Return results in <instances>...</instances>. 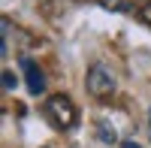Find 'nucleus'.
<instances>
[{"label": "nucleus", "mask_w": 151, "mask_h": 148, "mask_svg": "<svg viewBox=\"0 0 151 148\" xmlns=\"http://www.w3.org/2000/svg\"><path fill=\"white\" fill-rule=\"evenodd\" d=\"M42 115H45V121H48L55 130H70V127H76V121H79L76 103L70 100L67 94H55V97H48L45 106H42Z\"/></svg>", "instance_id": "obj_1"}, {"label": "nucleus", "mask_w": 151, "mask_h": 148, "mask_svg": "<svg viewBox=\"0 0 151 148\" xmlns=\"http://www.w3.org/2000/svg\"><path fill=\"white\" fill-rule=\"evenodd\" d=\"M88 91L94 97H100V100H106V97L115 94V76H112L103 64H94L88 70Z\"/></svg>", "instance_id": "obj_2"}, {"label": "nucleus", "mask_w": 151, "mask_h": 148, "mask_svg": "<svg viewBox=\"0 0 151 148\" xmlns=\"http://www.w3.org/2000/svg\"><path fill=\"white\" fill-rule=\"evenodd\" d=\"M21 67H24V82H27V91H30L33 97H40V94L45 91V76H42V70L36 67V60H30V57H24Z\"/></svg>", "instance_id": "obj_3"}, {"label": "nucleus", "mask_w": 151, "mask_h": 148, "mask_svg": "<svg viewBox=\"0 0 151 148\" xmlns=\"http://www.w3.org/2000/svg\"><path fill=\"white\" fill-rule=\"evenodd\" d=\"M103 9H112V12H127L130 9V0H97Z\"/></svg>", "instance_id": "obj_4"}, {"label": "nucleus", "mask_w": 151, "mask_h": 148, "mask_svg": "<svg viewBox=\"0 0 151 148\" xmlns=\"http://www.w3.org/2000/svg\"><path fill=\"white\" fill-rule=\"evenodd\" d=\"M97 130L103 133V142H115V130H109L106 124H97Z\"/></svg>", "instance_id": "obj_5"}, {"label": "nucleus", "mask_w": 151, "mask_h": 148, "mask_svg": "<svg viewBox=\"0 0 151 148\" xmlns=\"http://www.w3.org/2000/svg\"><path fill=\"white\" fill-rule=\"evenodd\" d=\"M139 21H145V24H151V3H145V6L139 9Z\"/></svg>", "instance_id": "obj_6"}, {"label": "nucleus", "mask_w": 151, "mask_h": 148, "mask_svg": "<svg viewBox=\"0 0 151 148\" xmlns=\"http://www.w3.org/2000/svg\"><path fill=\"white\" fill-rule=\"evenodd\" d=\"M3 85H6V91L15 88V79H12V73H3Z\"/></svg>", "instance_id": "obj_7"}, {"label": "nucleus", "mask_w": 151, "mask_h": 148, "mask_svg": "<svg viewBox=\"0 0 151 148\" xmlns=\"http://www.w3.org/2000/svg\"><path fill=\"white\" fill-rule=\"evenodd\" d=\"M121 148H139V142H124Z\"/></svg>", "instance_id": "obj_8"}]
</instances>
